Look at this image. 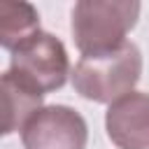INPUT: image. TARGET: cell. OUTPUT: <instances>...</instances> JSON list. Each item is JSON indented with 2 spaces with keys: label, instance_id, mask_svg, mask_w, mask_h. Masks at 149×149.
I'll use <instances>...</instances> for the list:
<instances>
[{
  "label": "cell",
  "instance_id": "1",
  "mask_svg": "<svg viewBox=\"0 0 149 149\" xmlns=\"http://www.w3.org/2000/svg\"><path fill=\"white\" fill-rule=\"evenodd\" d=\"M137 0H79L72 7V37L81 56H102L121 49L135 28Z\"/></svg>",
  "mask_w": 149,
  "mask_h": 149
},
{
  "label": "cell",
  "instance_id": "2",
  "mask_svg": "<svg viewBox=\"0 0 149 149\" xmlns=\"http://www.w3.org/2000/svg\"><path fill=\"white\" fill-rule=\"evenodd\" d=\"M140 74L142 51L135 42H126L112 54L81 56V61L72 70V86L86 100L112 105L135 88Z\"/></svg>",
  "mask_w": 149,
  "mask_h": 149
},
{
  "label": "cell",
  "instance_id": "3",
  "mask_svg": "<svg viewBox=\"0 0 149 149\" xmlns=\"http://www.w3.org/2000/svg\"><path fill=\"white\" fill-rule=\"evenodd\" d=\"M9 72H14L19 79H23L42 95L63 88L68 74H72L65 44L56 35L44 30H40L35 37H30L16 51H12Z\"/></svg>",
  "mask_w": 149,
  "mask_h": 149
},
{
  "label": "cell",
  "instance_id": "4",
  "mask_svg": "<svg viewBox=\"0 0 149 149\" xmlns=\"http://www.w3.org/2000/svg\"><path fill=\"white\" fill-rule=\"evenodd\" d=\"M23 149H84L88 142L86 119L68 105H44L21 130Z\"/></svg>",
  "mask_w": 149,
  "mask_h": 149
},
{
  "label": "cell",
  "instance_id": "5",
  "mask_svg": "<svg viewBox=\"0 0 149 149\" xmlns=\"http://www.w3.org/2000/svg\"><path fill=\"white\" fill-rule=\"evenodd\" d=\"M105 130L119 149H149V93L130 91L105 114Z\"/></svg>",
  "mask_w": 149,
  "mask_h": 149
},
{
  "label": "cell",
  "instance_id": "6",
  "mask_svg": "<svg viewBox=\"0 0 149 149\" xmlns=\"http://www.w3.org/2000/svg\"><path fill=\"white\" fill-rule=\"evenodd\" d=\"M42 93L35 91L33 86H28L23 79H19L14 72H5L2 74V102H5V123H2V133L12 135L16 130H23V126L28 123V119L42 109Z\"/></svg>",
  "mask_w": 149,
  "mask_h": 149
},
{
  "label": "cell",
  "instance_id": "7",
  "mask_svg": "<svg viewBox=\"0 0 149 149\" xmlns=\"http://www.w3.org/2000/svg\"><path fill=\"white\" fill-rule=\"evenodd\" d=\"M40 33V14L30 2H0V44L9 54Z\"/></svg>",
  "mask_w": 149,
  "mask_h": 149
}]
</instances>
